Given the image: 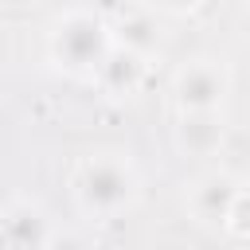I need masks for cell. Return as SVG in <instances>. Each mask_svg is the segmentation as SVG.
Here are the masks:
<instances>
[{
	"mask_svg": "<svg viewBox=\"0 0 250 250\" xmlns=\"http://www.w3.org/2000/svg\"><path fill=\"white\" fill-rule=\"evenodd\" d=\"M145 4L160 16H191V12L203 8V0H145Z\"/></svg>",
	"mask_w": 250,
	"mask_h": 250,
	"instance_id": "obj_11",
	"label": "cell"
},
{
	"mask_svg": "<svg viewBox=\"0 0 250 250\" xmlns=\"http://www.w3.org/2000/svg\"><path fill=\"white\" fill-rule=\"evenodd\" d=\"M242 188H246V180L234 176L230 168H207V172H199L188 184L184 207H188V215H191L195 227L223 230L227 227V215H230V207H234V199H238Z\"/></svg>",
	"mask_w": 250,
	"mask_h": 250,
	"instance_id": "obj_4",
	"label": "cell"
},
{
	"mask_svg": "<svg viewBox=\"0 0 250 250\" xmlns=\"http://www.w3.org/2000/svg\"><path fill=\"white\" fill-rule=\"evenodd\" d=\"M43 250H94V246H90L86 234H78V230H59V227H55V234L47 238Z\"/></svg>",
	"mask_w": 250,
	"mask_h": 250,
	"instance_id": "obj_10",
	"label": "cell"
},
{
	"mask_svg": "<svg viewBox=\"0 0 250 250\" xmlns=\"http://www.w3.org/2000/svg\"><path fill=\"white\" fill-rule=\"evenodd\" d=\"M230 94V66L215 55H195L172 74V105L176 113H203L223 109Z\"/></svg>",
	"mask_w": 250,
	"mask_h": 250,
	"instance_id": "obj_3",
	"label": "cell"
},
{
	"mask_svg": "<svg viewBox=\"0 0 250 250\" xmlns=\"http://www.w3.org/2000/svg\"><path fill=\"white\" fill-rule=\"evenodd\" d=\"M246 8H250V0H246Z\"/></svg>",
	"mask_w": 250,
	"mask_h": 250,
	"instance_id": "obj_12",
	"label": "cell"
},
{
	"mask_svg": "<svg viewBox=\"0 0 250 250\" xmlns=\"http://www.w3.org/2000/svg\"><path fill=\"white\" fill-rule=\"evenodd\" d=\"M145 74H148V62L113 43L90 78H94V86H98L105 98H133V94L145 86Z\"/></svg>",
	"mask_w": 250,
	"mask_h": 250,
	"instance_id": "obj_8",
	"label": "cell"
},
{
	"mask_svg": "<svg viewBox=\"0 0 250 250\" xmlns=\"http://www.w3.org/2000/svg\"><path fill=\"white\" fill-rule=\"evenodd\" d=\"M176 148L184 156H215L227 141V121L223 109H203V113H176Z\"/></svg>",
	"mask_w": 250,
	"mask_h": 250,
	"instance_id": "obj_7",
	"label": "cell"
},
{
	"mask_svg": "<svg viewBox=\"0 0 250 250\" xmlns=\"http://www.w3.org/2000/svg\"><path fill=\"white\" fill-rule=\"evenodd\" d=\"M109 35H113L117 47H125L129 55H137L145 62H156L164 55V31H160V20H156V12L148 4L133 8V12H121L109 23Z\"/></svg>",
	"mask_w": 250,
	"mask_h": 250,
	"instance_id": "obj_6",
	"label": "cell"
},
{
	"mask_svg": "<svg viewBox=\"0 0 250 250\" xmlns=\"http://www.w3.org/2000/svg\"><path fill=\"white\" fill-rule=\"evenodd\" d=\"M227 234H234V238H250V184L238 191V199H234V207H230V215H227V227H223Z\"/></svg>",
	"mask_w": 250,
	"mask_h": 250,
	"instance_id": "obj_9",
	"label": "cell"
},
{
	"mask_svg": "<svg viewBox=\"0 0 250 250\" xmlns=\"http://www.w3.org/2000/svg\"><path fill=\"white\" fill-rule=\"evenodd\" d=\"M55 234V223L39 199H8L0 207V250H43Z\"/></svg>",
	"mask_w": 250,
	"mask_h": 250,
	"instance_id": "obj_5",
	"label": "cell"
},
{
	"mask_svg": "<svg viewBox=\"0 0 250 250\" xmlns=\"http://www.w3.org/2000/svg\"><path fill=\"white\" fill-rule=\"evenodd\" d=\"M70 191L82 215L117 219L141 195V176L125 152H90L70 172Z\"/></svg>",
	"mask_w": 250,
	"mask_h": 250,
	"instance_id": "obj_1",
	"label": "cell"
},
{
	"mask_svg": "<svg viewBox=\"0 0 250 250\" xmlns=\"http://www.w3.org/2000/svg\"><path fill=\"white\" fill-rule=\"evenodd\" d=\"M109 47H113L109 20L98 16L94 8H66L62 16H55L47 31L51 62L70 78H90Z\"/></svg>",
	"mask_w": 250,
	"mask_h": 250,
	"instance_id": "obj_2",
	"label": "cell"
}]
</instances>
